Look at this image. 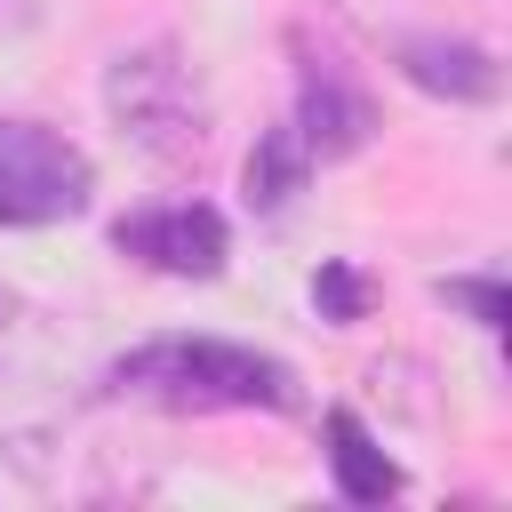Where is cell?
<instances>
[{
    "label": "cell",
    "instance_id": "3957f363",
    "mask_svg": "<svg viewBox=\"0 0 512 512\" xmlns=\"http://www.w3.org/2000/svg\"><path fill=\"white\" fill-rule=\"evenodd\" d=\"M96 192V168L72 136L40 128V120H0V224L8 232H40L80 216Z\"/></svg>",
    "mask_w": 512,
    "mask_h": 512
},
{
    "label": "cell",
    "instance_id": "52a82bcc",
    "mask_svg": "<svg viewBox=\"0 0 512 512\" xmlns=\"http://www.w3.org/2000/svg\"><path fill=\"white\" fill-rule=\"evenodd\" d=\"M328 472H336V496L344 504H384L400 496V464L368 440V424L352 408H328Z\"/></svg>",
    "mask_w": 512,
    "mask_h": 512
},
{
    "label": "cell",
    "instance_id": "7c38bea8",
    "mask_svg": "<svg viewBox=\"0 0 512 512\" xmlns=\"http://www.w3.org/2000/svg\"><path fill=\"white\" fill-rule=\"evenodd\" d=\"M8 312H16V296H8V288H0V320H8Z\"/></svg>",
    "mask_w": 512,
    "mask_h": 512
},
{
    "label": "cell",
    "instance_id": "6da1fadb",
    "mask_svg": "<svg viewBox=\"0 0 512 512\" xmlns=\"http://www.w3.org/2000/svg\"><path fill=\"white\" fill-rule=\"evenodd\" d=\"M112 384L160 408H296V376L272 352L224 344V336H152L112 360Z\"/></svg>",
    "mask_w": 512,
    "mask_h": 512
},
{
    "label": "cell",
    "instance_id": "5b68a950",
    "mask_svg": "<svg viewBox=\"0 0 512 512\" xmlns=\"http://www.w3.org/2000/svg\"><path fill=\"white\" fill-rule=\"evenodd\" d=\"M296 144L312 152V160H344V152H360L368 144V128H376V112H368V96L328 64V56H304L296 64Z\"/></svg>",
    "mask_w": 512,
    "mask_h": 512
},
{
    "label": "cell",
    "instance_id": "277c9868",
    "mask_svg": "<svg viewBox=\"0 0 512 512\" xmlns=\"http://www.w3.org/2000/svg\"><path fill=\"white\" fill-rule=\"evenodd\" d=\"M112 248L168 272V280H216L224 256H232V232L208 200H168V208H136L112 224Z\"/></svg>",
    "mask_w": 512,
    "mask_h": 512
},
{
    "label": "cell",
    "instance_id": "8fae6325",
    "mask_svg": "<svg viewBox=\"0 0 512 512\" xmlns=\"http://www.w3.org/2000/svg\"><path fill=\"white\" fill-rule=\"evenodd\" d=\"M40 16V0H0V32H24Z\"/></svg>",
    "mask_w": 512,
    "mask_h": 512
},
{
    "label": "cell",
    "instance_id": "ba28073f",
    "mask_svg": "<svg viewBox=\"0 0 512 512\" xmlns=\"http://www.w3.org/2000/svg\"><path fill=\"white\" fill-rule=\"evenodd\" d=\"M304 168H312V152L296 144V128H264L256 152H248V176H240L248 184V208H264V216L288 208V192L304 184Z\"/></svg>",
    "mask_w": 512,
    "mask_h": 512
},
{
    "label": "cell",
    "instance_id": "7a4b0ae2",
    "mask_svg": "<svg viewBox=\"0 0 512 512\" xmlns=\"http://www.w3.org/2000/svg\"><path fill=\"white\" fill-rule=\"evenodd\" d=\"M104 112H112V128H120L152 168H192V160L208 152V96H200L192 64H184L176 48H160V40L112 56V72H104Z\"/></svg>",
    "mask_w": 512,
    "mask_h": 512
},
{
    "label": "cell",
    "instance_id": "8992f818",
    "mask_svg": "<svg viewBox=\"0 0 512 512\" xmlns=\"http://www.w3.org/2000/svg\"><path fill=\"white\" fill-rule=\"evenodd\" d=\"M400 72L424 88V96H448V104H488L504 88L496 56L480 40H448V32H408L400 40Z\"/></svg>",
    "mask_w": 512,
    "mask_h": 512
},
{
    "label": "cell",
    "instance_id": "9c48e42d",
    "mask_svg": "<svg viewBox=\"0 0 512 512\" xmlns=\"http://www.w3.org/2000/svg\"><path fill=\"white\" fill-rule=\"evenodd\" d=\"M312 304H320V320H360V312H368V280H360L352 264H320Z\"/></svg>",
    "mask_w": 512,
    "mask_h": 512
},
{
    "label": "cell",
    "instance_id": "30bf717a",
    "mask_svg": "<svg viewBox=\"0 0 512 512\" xmlns=\"http://www.w3.org/2000/svg\"><path fill=\"white\" fill-rule=\"evenodd\" d=\"M448 304H464L480 328H504V280H440Z\"/></svg>",
    "mask_w": 512,
    "mask_h": 512
}]
</instances>
